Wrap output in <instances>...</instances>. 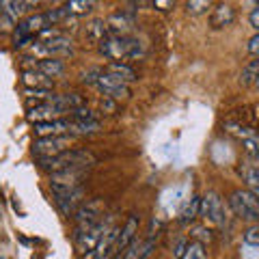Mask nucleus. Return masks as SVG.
<instances>
[{"label":"nucleus","mask_w":259,"mask_h":259,"mask_svg":"<svg viewBox=\"0 0 259 259\" xmlns=\"http://www.w3.org/2000/svg\"><path fill=\"white\" fill-rule=\"evenodd\" d=\"M233 20H236V11H233L231 5H218L216 9L212 11V28H225V26H231Z\"/></svg>","instance_id":"a211bd4d"},{"label":"nucleus","mask_w":259,"mask_h":259,"mask_svg":"<svg viewBox=\"0 0 259 259\" xmlns=\"http://www.w3.org/2000/svg\"><path fill=\"white\" fill-rule=\"evenodd\" d=\"M231 209L246 223H259V201L250 190H236L229 199Z\"/></svg>","instance_id":"7ed1b4c3"},{"label":"nucleus","mask_w":259,"mask_h":259,"mask_svg":"<svg viewBox=\"0 0 259 259\" xmlns=\"http://www.w3.org/2000/svg\"><path fill=\"white\" fill-rule=\"evenodd\" d=\"M84 177L82 168H76V171H61V173H54L50 177V188L52 194H61V192H69V190H76L80 188V180Z\"/></svg>","instance_id":"1a4fd4ad"},{"label":"nucleus","mask_w":259,"mask_h":259,"mask_svg":"<svg viewBox=\"0 0 259 259\" xmlns=\"http://www.w3.org/2000/svg\"><path fill=\"white\" fill-rule=\"evenodd\" d=\"M229 132L242 141V147H244L248 160L259 162V134L255 130L244 127V125H229Z\"/></svg>","instance_id":"9b49d317"},{"label":"nucleus","mask_w":259,"mask_h":259,"mask_svg":"<svg viewBox=\"0 0 259 259\" xmlns=\"http://www.w3.org/2000/svg\"><path fill=\"white\" fill-rule=\"evenodd\" d=\"M244 244L259 246V227H250V229L244 231Z\"/></svg>","instance_id":"f704fd0d"},{"label":"nucleus","mask_w":259,"mask_h":259,"mask_svg":"<svg viewBox=\"0 0 259 259\" xmlns=\"http://www.w3.org/2000/svg\"><path fill=\"white\" fill-rule=\"evenodd\" d=\"M257 78H259V59L255 61H250L244 69H242V74H240V82L248 87V84H255L257 82Z\"/></svg>","instance_id":"bb28decb"},{"label":"nucleus","mask_w":259,"mask_h":259,"mask_svg":"<svg viewBox=\"0 0 259 259\" xmlns=\"http://www.w3.org/2000/svg\"><path fill=\"white\" fill-rule=\"evenodd\" d=\"M63 132H67V121L56 119V121H46V123L35 125V134L39 139H50V136H61Z\"/></svg>","instance_id":"aec40b11"},{"label":"nucleus","mask_w":259,"mask_h":259,"mask_svg":"<svg viewBox=\"0 0 259 259\" xmlns=\"http://www.w3.org/2000/svg\"><path fill=\"white\" fill-rule=\"evenodd\" d=\"M32 52L46 56V59H63V56L74 54V41L67 37H56L50 41H39L37 46H32Z\"/></svg>","instance_id":"423d86ee"},{"label":"nucleus","mask_w":259,"mask_h":259,"mask_svg":"<svg viewBox=\"0 0 259 259\" xmlns=\"http://www.w3.org/2000/svg\"><path fill=\"white\" fill-rule=\"evenodd\" d=\"M65 121H67L69 134H95V132H100V123H97V121H71V119H65Z\"/></svg>","instance_id":"412c9836"},{"label":"nucleus","mask_w":259,"mask_h":259,"mask_svg":"<svg viewBox=\"0 0 259 259\" xmlns=\"http://www.w3.org/2000/svg\"><path fill=\"white\" fill-rule=\"evenodd\" d=\"M209 7H212V5H209L207 0H192V3H186V9H188V13H194V15L205 13Z\"/></svg>","instance_id":"473e14b6"},{"label":"nucleus","mask_w":259,"mask_h":259,"mask_svg":"<svg viewBox=\"0 0 259 259\" xmlns=\"http://www.w3.org/2000/svg\"><path fill=\"white\" fill-rule=\"evenodd\" d=\"M69 143H71L69 136H50V139H39V141H35V145H32V153H35L39 160H48V158H54V156H59V153L67 151Z\"/></svg>","instance_id":"0eeeda50"},{"label":"nucleus","mask_w":259,"mask_h":259,"mask_svg":"<svg viewBox=\"0 0 259 259\" xmlns=\"http://www.w3.org/2000/svg\"><path fill=\"white\" fill-rule=\"evenodd\" d=\"M240 173H242V177H244V182L250 186V190L259 188V162L248 160L246 164H242Z\"/></svg>","instance_id":"5701e85b"},{"label":"nucleus","mask_w":259,"mask_h":259,"mask_svg":"<svg viewBox=\"0 0 259 259\" xmlns=\"http://www.w3.org/2000/svg\"><path fill=\"white\" fill-rule=\"evenodd\" d=\"M30 71H39V74H44L48 78H56V76H61L63 71H65V65L63 61L59 59H41V61H37V63H32V67Z\"/></svg>","instance_id":"dca6fc26"},{"label":"nucleus","mask_w":259,"mask_h":259,"mask_svg":"<svg viewBox=\"0 0 259 259\" xmlns=\"http://www.w3.org/2000/svg\"><path fill=\"white\" fill-rule=\"evenodd\" d=\"M250 192H253V194H255V199L259 201V188H253V190H250Z\"/></svg>","instance_id":"a19ab883"},{"label":"nucleus","mask_w":259,"mask_h":259,"mask_svg":"<svg viewBox=\"0 0 259 259\" xmlns=\"http://www.w3.org/2000/svg\"><path fill=\"white\" fill-rule=\"evenodd\" d=\"M69 119H71V121H95V112L82 106V108L71 110V112H69Z\"/></svg>","instance_id":"7c9ffc66"},{"label":"nucleus","mask_w":259,"mask_h":259,"mask_svg":"<svg viewBox=\"0 0 259 259\" xmlns=\"http://www.w3.org/2000/svg\"><path fill=\"white\" fill-rule=\"evenodd\" d=\"M24 24H26V28H28V32H30L32 37L50 28V22H48L46 13H35V15H30L28 20H24Z\"/></svg>","instance_id":"b1692460"},{"label":"nucleus","mask_w":259,"mask_h":259,"mask_svg":"<svg viewBox=\"0 0 259 259\" xmlns=\"http://www.w3.org/2000/svg\"><path fill=\"white\" fill-rule=\"evenodd\" d=\"M248 20H250V26H253L257 32H259V5L255 7L253 11H250V15H248Z\"/></svg>","instance_id":"58836bf2"},{"label":"nucleus","mask_w":259,"mask_h":259,"mask_svg":"<svg viewBox=\"0 0 259 259\" xmlns=\"http://www.w3.org/2000/svg\"><path fill=\"white\" fill-rule=\"evenodd\" d=\"M69 9H67V5H63V7H59V9H52V11H46V18H48V22H50V26H54V24H61V22H65L69 18Z\"/></svg>","instance_id":"c85d7f7f"},{"label":"nucleus","mask_w":259,"mask_h":259,"mask_svg":"<svg viewBox=\"0 0 259 259\" xmlns=\"http://www.w3.org/2000/svg\"><path fill=\"white\" fill-rule=\"evenodd\" d=\"M110 227H112V216H108V221H104V218H102V221L95 223L91 229H87L84 233H78V236H76V246H78V250H80L82 255L95 250L97 242L102 240V236L110 229Z\"/></svg>","instance_id":"39448f33"},{"label":"nucleus","mask_w":259,"mask_h":259,"mask_svg":"<svg viewBox=\"0 0 259 259\" xmlns=\"http://www.w3.org/2000/svg\"><path fill=\"white\" fill-rule=\"evenodd\" d=\"M182 259H207L205 250H203V244H199V242H188V246H186V253Z\"/></svg>","instance_id":"c756f323"},{"label":"nucleus","mask_w":259,"mask_h":259,"mask_svg":"<svg viewBox=\"0 0 259 259\" xmlns=\"http://www.w3.org/2000/svg\"><path fill=\"white\" fill-rule=\"evenodd\" d=\"M255 87H257V89H259V78H257V82H255Z\"/></svg>","instance_id":"79ce46f5"},{"label":"nucleus","mask_w":259,"mask_h":259,"mask_svg":"<svg viewBox=\"0 0 259 259\" xmlns=\"http://www.w3.org/2000/svg\"><path fill=\"white\" fill-rule=\"evenodd\" d=\"M199 207H201V199H199V197H190V199L184 203L182 212H180V223H184V225L192 223L194 218L199 216Z\"/></svg>","instance_id":"4be33fe9"},{"label":"nucleus","mask_w":259,"mask_h":259,"mask_svg":"<svg viewBox=\"0 0 259 259\" xmlns=\"http://www.w3.org/2000/svg\"><path fill=\"white\" fill-rule=\"evenodd\" d=\"M82 197H84V190H82V186H80V188H76V190L54 194V203L65 216H69V214H76V209L80 205V201H82Z\"/></svg>","instance_id":"ddd939ff"},{"label":"nucleus","mask_w":259,"mask_h":259,"mask_svg":"<svg viewBox=\"0 0 259 259\" xmlns=\"http://www.w3.org/2000/svg\"><path fill=\"white\" fill-rule=\"evenodd\" d=\"M173 5H175V3H162V0H158V3H153V7H160L162 11L168 9V7H173Z\"/></svg>","instance_id":"ea45409f"},{"label":"nucleus","mask_w":259,"mask_h":259,"mask_svg":"<svg viewBox=\"0 0 259 259\" xmlns=\"http://www.w3.org/2000/svg\"><path fill=\"white\" fill-rule=\"evenodd\" d=\"M100 52L108 61H125V59H139L145 54V48L136 37L130 35H106L100 41Z\"/></svg>","instance_id":"f257e3e1"},{"label":"nucleus","mask_w":259,"mask_h":259,"mask_svg":"<svg viewBox=\"0 0 259 259\" xmlns=\"http://www.w3.org/2000/svg\"><path fill=\"white\" fill-rule=\"evenodd\" d=\"M102 209H104L102 201H89V203L80 205L76 209V214H74L76 225H78L76 227V236H78V233H84L87 229H91L95 223L102 221Z\"/></svg>","instance_id":"6e6552de"},{"label":"nucleus","mask_w":259,"mask_h":259,"mask_svg":"<svg viewBox=\"0 0 259 259\" xmlns=\"http://www.w3.org/2000/svg\"><path fill=\"white\" fill-rule=\"evenodd\" d=\"M141 244H143L141 240H134L132 244H130V246L125 248L123 259H141Z\"/></svg>","instance_id":"72a5a7b5"},{"label":"nucleus","mask_w":259,"mask_h":259,"mask_svg":"<svg viewBox=\"0 0 259 259\" xmlns=\"http://www.w3.org/2000/svg\"><path fill=\"white\" fill-rule=\"evenodd\" d=\"M106 71L112 74V76H117L119 80H123V82H132V80H136L134 69L130 67V65H125V63H110Z\"/></svg>","instance_id":"a878e982"},{"label":"nucleus","mask_w":259,"mask_h":259,"mask_svg":"<svg viewBox=\"0 0 259 259\" xmlns=\"http://www.w3.org/2000/svg\"><path fill=\"white\" fill-rule=\"evenodd\" d=\"M67 9L71 15H87L93 9V3L91 0H71V3H67Z\"/></svg>","instance_id":"cd10ccee"},{"label":"nucleus","mask_w":259,"mask_h":259,"mask_svg":"<svg viewBox=\"0 0 259 259\" xmlns=\"http://www.w3.org/2000/svg\"><path fill=\"white\" fill-rule=\"evenodd\" d=\"M134 26V15L127 11H119L106 22L108 35H127V30Z\"/></svg>","instance_id":"4468645a"},{"label":"nucleus","mask_w":259,"mask_h":259,"mask_svg":"<svg viewBox=\"0 0 259 259\" xmlns=\"http://www.w3.org/2000/svg\"><path fill=\"white\" fill-rule=\"evenodd\" d=\"M93 162H95L93 153H89L84 149H67L54 158L39 160V166L54 175V173H61V171H76V168L87 171V166H91Z\"/></svg>","instance_id":"f03ea898"},{"label":"nucleus","mask_w":259,"mask_h":259,"mask_svg":"<svg viewBox=\"0 0 259 259\" xmlns=\"http://www.w3.org/2000/svg\"><path fill=\"white\" fill-rule=\"evenodd\" d=\"M61 115L63 112L50 106V104H41V106H35L28 110V121H32L37 125V123H46V121H56Z\"/></svg>","instance_id":"f3484780"},{"label":"nucleus","mask_w":259,"mask_h":259,"mask_svg":"<svg viewBox=\"0 0 259 259\" xmlns=\"http://www.w3.org/2000/svg\"><path fill=\"white\" fill-rule=\"evenodd\" d=\"M248 52L253 54L255 59H259V32H257V35H255V37L248 41Z\"/></svg>","instance_id":"e433bc0d"},{"label":"nucleus","mask_w":259,"mask_h":259,"mask_svg":"<svg viewBox=\"0 0 259 259\" xmlns=\"http://www.w3.org/2000/svg\"><path fill=\"white\" fill-rule=\"evenodd\" d=\"M32 7H37V3H24V0H5V3H0V13L7 15V18H11L13 22H18V18H22L24 13H28Z\"/></svg>","instance_id":"2eb2a0df"},{"label":"nucleus","mask_w":259,"mask_h":259,"mask_svg":"<svg viewBox=\"0 0 259 259\" xmlns=\"http://www.w3.org/2000/svg\"><path fill=\"white\" fill-rule=\"evenodd\" d=\"M22 82L26 84V87H30V89H35V91H50V89L54 87V80L52 78L39 74V71H30V69L24 71Z\"/></svg>","instance_id":"6ab92c4d"},{"label":"nucleus","mask_w":259,"mask_h":259,"mask_svg":"<svg viewBox=\"0 0 259 259\" xmlns=\"http://www.w3.org/2000/svg\"><path fill=\"white\" fill-rule=\"evenodd\" d=\"M95 87L106 95V97H112V100H119V97H127L130 95V87L123 80H119L117 76L108 74V71H102L100 78H97Z\"/></svg>","instance_id":"9d476101"},{"label":"nucleus","mask_w":259,"mask_h":259,"mask_svg":"<svg viewBox=\"0 0 259 259\" xmlns=\"http://www.w3.org/2000/svg\"><path fill=\"white\" fill-rule=\"evenodd\" d=\"M136 233H139V218L127 216L123 229L119 231V238H117V244H115V257H123L125 248L136 240Z\"/></svg>","instance_id":"f8f14e48"},{"label":"nucleus","mask_w":259,"mask_h":259,"mask_svg":"<svg viewBox=\"0 0 259 259\" xmlns=\"http://www.w3.org/2000/svg\"><path fill=\"white\" fill-rule=\"evenodd\" d=\"M192 242H199V244H205V242H212V231L207 227H194L192 229Z\"/></svg>","instance_id":"2f4dec72"},{"label":"nucleus","mask_w":259,"mask_h":259,"mask_svg":"<svg viewBox=\"0 0 259 259\" xmlns=\"http://www.w3.org/2000/svg\"><path fill=\"white\" fill-rule=\"evenodd\" d=\"M100 74H102L100 69H91L89 74H84V76H82V80H84L87 84H95V82H97V78H100Z\"/></svg>","instance_id":"4c0bfd02"},{"label":"nucleus","mask_w":259,"mask_h":259,"mask_svg":"<svg viewBox=\"0 0 259 259\" xmlns=\"http://www.w3.org/2000/svg\"><path fill=\"white\" fill-rule=\"evenodd\" d=\"M186 246H188V240H177L175 242V246H173V255L177 257V259H182L184 257V253H186Z\"/></svg>","instance_id":"c9c22d12"},{"label":"nucleus","mask_w":259,"mask_h":259,"mask_svg":"<svg viewBox=\"0 0 259 259\" xmlns=\"http://www.w3.org/2000/svg\"><path fill=\"white\" fill-rule=\"evenodd\" d=\"M106 35H108V30H106V24H104V20H93V22L87 24V39H89V41L100 44Z\"/></svg>","instance_id":"393cba45"},{"label":"nucleus","mask_w":259,"mask_h":259,"mask_svg":"<svg viewBox=\"0 0 259 259\" xmlns=\"http://www.w3.org/2000/svg\"><path fill=\"white\" fill-rule=\"evenodd\" d=\"M199 216H203L207 223H212L216 227H225L227 225V212L221 197L216 192H207L201 199V207H199Z\"/></svg>","instance_id":"20e7f679"}]
</instances>
